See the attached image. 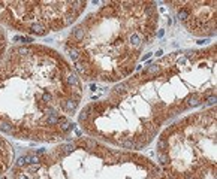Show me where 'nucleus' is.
<instances>
[{
  "label": "nucleus",
  "instance_id": "obj_7",
  "mask_svg": "<svg viewBox=\"0 0 217 179\" xmlns=\"http://www.w3.org/2000/svg\"><path fill=\"white\" fill-rule=\"evenodd\" d=\"M175 14L177 20L193 36L211 37L216 34V9L214 2H165Z\"/></svg>",
  "mask_w": 217,
  "mask_h": 179
},
{
  "label": "nucleus",
  "instance_id": "obj_1",
  "mask_svg": "<svg viewBox=\"0 0 217 179\" xmlns=\"http://www.w3.org/2000/svg\"><path fill=\"white\" fill-rule=\"evenodd\" d=\"M216 105V43L171 52L111 88L106 99L79 112L81 128L123 149H142L174 117Z\"/></svg>",
  "mask_w": 217,
  "mask_h": 179
},
{
  "label": "nucleus",
  "instance_id": "obj_4",
  "mask_svg": "<svg viewBox=\"0 0 217 179\" xmlns=\"http://www.w3.org/2000/svg\"><path fill=\"white\" fill-rule=\"evenodd\" d=\"M11 179H168L150 158L111 149L90 137L21 155Z\"/></svg>",
  "mask_w": 217,
  "mask_h": 179
},
{
  "label": "nucleus",
  "instance_id": "obj_6",
  "mask_svg": "<svg viewBox=\"0 0 217 179\" xmlns=\"http://www.w3.org/2000/svg\"><path fill=\"white\" fill-rule=\"evenodd\" d=\"M87 2H0V24L24 34L47 36L73 24Z\"/></svg>",
  "mask_w": 217,
  "mask_h": 179
},
{
  "label": "nucleus",
  "instance_id": "obj_3",
  "mask_svg": "<svg viewBox=\"0 0 217 179\" xmlns=\"http://www.w3.org/2000/svg\"><path fill=\"white\" fill-rule=\"evenodd\" d=\"M157 26L154 2H105L70 30L64 51L82 81L118 82L135 70Z\"/></svg>",
  "mask_w": 217,
  "mask_h": 179
},
{
  "label": "nucleus",
  "instance_id": "obj_9",
  "mask_svg": "<svg viewBox=\"0 0 217 179\" xmlns=\"http://www.w3.org/2000/svg\"><path fill=\"white\" fill-rule=\"evenodd\" d=\"M6 48H8V39H6V33L0 26V63H2L5 54H6Z\"/></svg>",
  "mask_w": 217,
  "mask_h": 179
},
{
  "label": "nucleus",
  "instance_id": "obj_2",
  "mask_svg": "<svg viewBox=\"0 0 217 179\" xmlns=\"http://www.w3.org/2000/svg\"><path fill=\"white\" fill-rule=\"evenodd\" d=\"M84 97L70 63L44 45L6 49L0 63V131L36 142L67 139Z\"/></svg>",
  "mask_w": 217,
  "mask_h": 179
},
{
  "label": "nucleus",
  "instance_id": "obj_5",
  "mask_svg": "<svg viewBox=\"0 0 217 179\" xmlns=\"http://www.w3.org/2000/svg\"><path fill=\"white\" fill-rule=\"evenodd\" d=\"M216 105L169 124L156 155L168 179H216Z\"/></svg>",
  "mask_w": 217,
  "mask_h": 179
},
{
  "label": "nucleus",
  "instance_id": "obj_8",
  "mask_svg": "<svg viewBox=\"0 0 217 179\" xmlns=\"http://www.w3.org/2000/svg\"><path fill=\"white\" fill-rule=\"evenodd\" d=\"M14 157H15V151L12 143L0 134V176L14 166Z\"/></svg>",
  "mask_w": 217,
  "mask_h": 179
}]
</instances>
